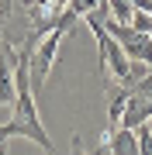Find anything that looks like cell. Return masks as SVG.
Here are the masks:
<instances>
[{
  "label": "cell",
  "instance_id": "3957f363",
  "mask_svg": "<svg viewBox=\"0 0 152 155\" xmlns=\"http://www.w3.org/2000/svg\"><path fill=\"white\" fill-rule=\"evenodd\" d=\"M128 97H131V90H124L121 83L107 86V131H114V127L121 124L124 107H128Z\"/></svg>",
  "mask_w": 152,
  "mask_h": 155
},
{
  "label": "cell",
  "instance_id": "ba28073f",
  "mask_svg": "<svg viewBox=\"0 0 152 155\" xmlns=\"http://www.w3.org/2000/svg\"><path fill=\"white\" fill-rule=\"evenodd\" d=\"M7 145H11V134H7V124L0 121V155H11V148H7Z\"/></svg>",
  "mask_w": 152,
  "mask_h": 155
},
{
  "label": "cell",
  "instance_id": "8992f818",
  "mask_svg": "<svg viewBox=\"0 0 152 155\" xmlns=\"http://www.w3.org/2000/svg\"><path fill=\"white\" fill-rule=\"evenodd\" d=\"M100 4H104V0H69V11H73L76 17H86L90 11H97Z\"/></svg>",
  "mask_w": 152,
  "mask_h": 155
},
{
  "label": "cell",
  "instance_id": "30bf717a",
  "mask_svg": "<svg viewBox=\"0 0 152 155\" xmlns=\"http://www.w3.org/2000/svg\"><path fill=\"white\" fill-rule=\"evenodd\" d=\"M69 155H90V152H83V141H79V134L73 138V145H69Z\"/></svg>",
  "mask_w": 152,
  "mask_h": 155
},
{
  "label": "cell",
  "instance_id": "6da1fadb",
  "mask_svg": "<svg viewBox=\"0 0 152 155\" xmlns=\"http://www.w3.org/2000/svg\"><path fill=\"white\" fill-rule=\"evenodd\" d=\"M76 21H79V17H76L73 11H66V14H62V21L56 24V28H49V31L38 38V45L31 48V90H35V93H42V90H45L49 76H52V66H56V59H59L62 38L73 31Z\"/></svg>",
  "mask_w": 152,
  "mask_h": 155
},
{
  "label": "cell",
  "instance_id": "52a82bcc",
  "mask_svg": "<svg viewBox=\"0 0 152 155\" xmlns=\"http://www.w3.org/2000/svg\"><path fill=\"white\" fill-rule=\"evenodd\" d=\"M135 134H138L142 155H152V127H149V121H145V124H138V127H135Z\"/></svg>",
  "mask_w": 152,
  "mask_h": 155
},
{
  "label": "cell",
  "instance_id": "5b68a950",
  "mask_svg": "<svg viewBox=\"0 0 152 155\" xmlns=\"http://www.w3.org/2000/svg\"><path fill=\"white\" fill-rule=\"evenodd\" d=\"M104 4H107V14H111L114 21H124V24H131V17L138 11L131 0H104Z\"/></svg>",
  "mask_w": 152,
  "mask_h": 155
},
{
  "label": "cell",
  "instance_id": "277c9868",
  "mask_svg": "<svg viewBox=\"0 0 152 155\" xmlns=\"http://www.w3.org/2000/svg\"><path fill=\"white\" fill-rule=\"evenodd\" d=\"M104 138L111 141L114 155H142V145H138V134L135 127H114V131H104Z\"/></svg>",
  "mask_w": 152,
  "mask_h": 155
},
{
  "label": "cell",
  "instance_id": "9c48e42d",
  "mask_svg": "<svg viewBox=\"0 0 152 155\" xmlns=\"http://www.w3.org/2000/svg\"><path fill=\"white\" fill-rule=\"evenodd\" d=\"M90 155H114V148H111V141H107V138H100V141L93 145V152H90Z\"/></svg>",
  "mask_w": 152,
  "mask_h": 155
},
{
  "label": "cell",
  "instance_id": "7a4b0ae2",
  "mask_svg": "<svg viewBox=\"0 0 152 155\" xmlns=\"http://www.w3.org/2000/svg\"><path fill=\"white\" fill-rule=\"evenodd\" d=\"M86 24H90V31H93V38H97V69H100V72H111L118 83H124V79H128V72H131L128 52H124L121 41L100 24V17H97L93 11L86 14Z\"/></svg>",
  "mask_w": 152,
  "mask_h": 155
}]
</instances>
